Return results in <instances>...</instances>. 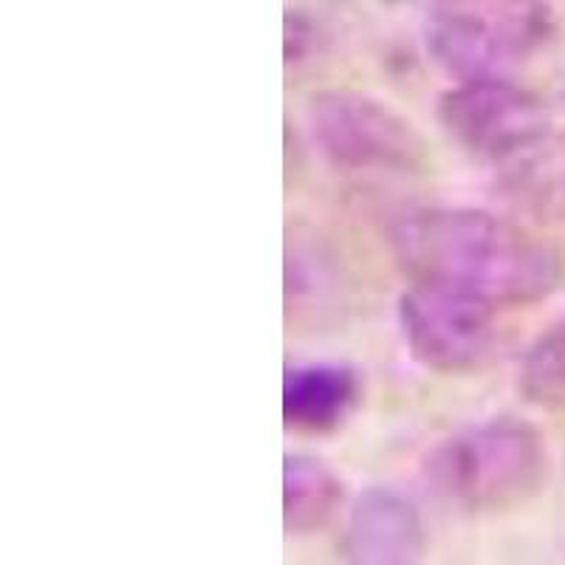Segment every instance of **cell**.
<instances>
[{
  "label": "cell",
  "instance_id": "obj_7",
  "mask_svg": "<svg viewBox=\"0 0 565 565\" xmlns=\"http://www.w3.org/2000/svg\"><path fill=\"white\" fill-rule=\"evenodd\" d=\"M424 552L422 514L396 489L373 487L348 512L342 554L351 563L402 565Z\"/></svg>",
  "mask_w": 565,
  "mask_h": 565
},
{
  "label": "cell",
  "instance_id": "obj_8",
  "mask_svg": "<svg viewBox=\"0 0 565 565\" xmlns=\"http://www.w3.org/2000/svg\"><path fill=\"white\" fill-rule=\"evenodd\" d=\"M360 398V376L340 362H300L282 376V418L306 433L340 427Z\"/></svg>",
  "mask_w": 565,
  "mask_h": 565
},
{
  "label": "cell",
  "instance_id": "obj_6",
  "mask_svg": "<svg viewBox=\"0 0 565 565\" xmlns=\"http://www.w3.org/2000/svg\"><path fill=\"white\" fill-rule=\"evenodd\" d=\"M492 311L467 291L413 282L398 300V322L418 365L456 373L478 365L492 345Z\"/></svg>",
  "mask_w": 565,
  "mask_h": 565
},
{
  "label": "cell",
  "instance_id": "obj_11",
  "mask_svg": "<svg viewBox=\"0 0 565 565\" xmlns=\"http://www.w3.org/2000/svg\"><path fill=\"white\" fill-rule=\"evenodd\" d=\"M521 393L532 405H565V320L552 326L523 356Z\"/></svg>",
  "mask_w": 565,
  "mask_h": 565
},
{
  "label": "cell",
  "instance_id": "obj_4",
  "mask_svg": "<svg viewBox=\"0 0 565 565\" xmlns=\"http://www.w3.org/2000/svg\"><path fill=\"white\" fill-rule=\"evenodd\" d=\"M309 130L320 153L342 170L413 173L427 159L416 125L360 90H322L311 97Z\"/></svg>",
  "mask_w": 565,
  "mask_h": 565
},
{
  "label": "cell",
  "instance_id": "obj_2",
  "mask_svg": "<svg viewBox=\"0 0 565 565\" xmlns=\"http://www.w3.org/2000/svg\"><path fill=\"white\" fill-rule=\"evenodd\" d=\"M546 469V441L518 416L469 424L438 444L427 461L438 492L469 512L521 507L540 492Z\"/></svg>",
  "mask_w": 565,
  "mask_h": 565
},
{
  "label": "cell",
  "instance_id": "obj_10",
  "mask_svg": "<svg viewBox=\"0 0 565 565\" xmlns=\"http://www.w3.org/2000/svg\"><path fill=\"white\" fill-rule=\"evenodd\" d=\"M342 503V481L311 456H286L282 463V523L291 534L320 532Z\"/></svg>",
  "mask_w": 565,
  "mask_h": 565
},
{
  "label": "cell",
  "instance_id": "obj_1",
  "mask_svg": "<svg viewBox=\"0 0 565 565\" xmlns=\"http://www.w3.org/2000/svg\"><path fill=\"white\" fill-rule=\"evenodd\" d=\"M391 249L413 282L467 291L489 306H529L565 282V260L552 244L481 210L411 212L393 224Z\"/></svg>",
  "mask_w": 565,
  "mask_h": 565
},
{
  "label": "cell",
  "instance_id": "obj_9",
  "mask_svg": "<svg viewBox=\"0 0 565 565\" xmlns=\"http://www.w3.org/2000/svg\"><path fill=\"white\" fill-rule=\"evenodd\" d=\"M501 168L498 190L514 210L537 221H565V134L548 130Z\"/></svg>",
  "mask_w": 565,
  "mask_h": 565
},
{
  "label": "cell",
  "instance_id": "obj_5",
  "mask_svg": "<svg viewBox=\"0 0 565 565\" xmlns=\"http://www.w3.org/2000/svg\"><path fill=\"white\" fill-rule=\"evenodd\" d=\"M438 122L458 148L483 161L514 159L548 134V108L507 77H469L438 97Z\"/></svg>",
  "mask_w": 565,
  "mask_h": 565
},
{
  "label": "cell",
  "instance_id": "obj_3",
  "mask_svg": "<svg viewBox=\"0 0 565 565\" xmlns=\"http://www.w3.org/2000/svg\"><path fill=\"white\" fill-rule=\"evenodd\" d=\"M552 29L546 0H433L424 43L452 77H503L537 54Z\"/></svg>",
  "mask_w": 565,
  "mask_h": 565
},
{
  "label": "cell",
  "instance_id": "obj_12",
  "mask_svg": "<svg viewBox=\"0 0 565 565\" xmlns=\"http://www.w3.org/2000/svg\"><path fill=\"white\" fill-rule=\"evenodd\" d=\"M387 3H398V0H387Z\"/></svg>",
  "mask_w": 565,
  "mask_h": 565
}]
</instances>
